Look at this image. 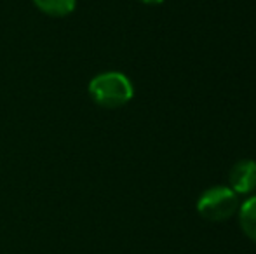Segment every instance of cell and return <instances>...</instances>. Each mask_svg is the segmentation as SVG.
<instances>
[{"instance_id": "4", "label": "cell", "mask_w": 256, "mask_h": 254, "mask_svg": "<svg viewBox=\"0 0 256 254\" xmlns=\"http://www.w3.org/2000/svg\"><path fill=\"white\" fill-rule=\"evenodd\" d=\"M239 223L244 235L250 241L256 242V195L250 197L246 202L240 206L239 211Z\"/></svg>"}, {"instance_id": "5", "label": "cell", "mask_w": 256, "mask_h": 254, "mask_svg": "<svg viewBox=\"0 0 256 254\" xmlns=\"http://www.w3.org/2000/svg\"><path fill=\"white\" fill-rule=\"evenodd\" d=\"M34 2L42 12L54 17H63L66 14L74 12L77 0H34Z\"/></svg>"}, {"instance_id": "6", "label": "cell", "mask_w": 256, "mask_h": 254, "mask_svg": "<svg viewBox=\"0 0 256 254\" xmlns=\"http://www.w3.org/2000/svg\"><path fill=\"white\" fill-rule=\"evenodd\" d=\"M138 2L146 3V5H158V3H162L164 0H138Z\"/></svg>"}, {"instance_id": "2", "label": "cell", "mask_w": 256, "mask_h": 254, "mask_svg": "<svg viewBox=\"0 0 256 254\" xmlns=\"http://www.w3.org/2000/svg\"><path fill=\"white\" fill-rule=\"evenodd\" d=\"M239 209V199L232 188L214 187L206 190L197 202V211L208 221L220 223L234 216Z\"/></svg>"}, {"instance_id": "1", "label": "cell", "mask_w": 256, "mask_h": 254, "mask_svg": "<svg viewBox=\"0 0 256 254\" xmlns=\"http://www.w3.org/2000/svg\"><path fill=\"white\" fill-rule=\"evenodd\" d=\"M89 94L103 108H120L134 96L132 84L120 71H104L89 82Z\"/></svg>"}, {"instance_id": "3", "label": "cell", "mask_w": 256, "mask_h": 254, "mask_svg": "<svg viewBox=\"0 0 256 254\" xmlns=\"http://www.w3.org/2000/svg\"><path fill=\"white\" fill-rule=\"evenodd\" d=\"M230 188L236 193H251L256 190V162L239 160L230 171Z\"/></svg>"}]
</instances>
